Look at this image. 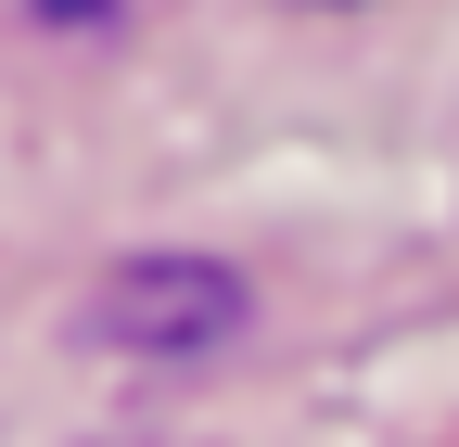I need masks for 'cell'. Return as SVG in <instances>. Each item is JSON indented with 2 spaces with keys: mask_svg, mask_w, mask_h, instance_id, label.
<instances>
[{
  "mask_svg": "<svg viewBox=\"0 0 459 447\" xmlns=\"http://www.w3.org/2000/svg\"><path fill=\"white\" fill-rule=\"evenodd\" d=\"M90 320L115 346H141V358H192V346H217V332L243 320V282L204 268V256H153V268H115Z\"/></svg>",
  "mask_w": 459,
  "mask_h": 447,
  "instance_id": "6da1fadb",
  "label": "cell"
}]
</instances>
